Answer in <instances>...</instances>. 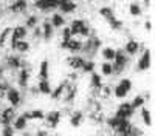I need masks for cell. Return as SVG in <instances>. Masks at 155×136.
<instances>
[{
	"instance_id": "33",
	"label": "cell",
	"mask_w": 155,
	"mask_h": 136,
	"mask_svg": "<svg viewBox=\"0 0 155 136\" xmlns=\"http://www.w3.org/2000/svg\"><path fill=\"white\" fill-rule=\"evenodd\" d=\"M11 31H12V28L11 27H6V28H3L2 33H0V46H5L8 37L11 36Z\"/></svg>"
},
{
	"instance_id": "39",
	"label": "cell",
	"mask_w": 155,
	"mask_h": 136,
	"mask_svg": "<svg viewBox=\"0 0 155 136\" xmlns=\"http://www.w3.org/2000/svg\"><path fill=\"white\" fill-rule=\"evenodd\" d=\"M120 121H121L120 118H116V116H112V118H109V119H107L106 122H107V125H109L110 128H113V130H115L116 127H118V124H120Z\"/></svg>"
},
{
	"instance_id": "21",
	"label": "cell",
	"mask_w": 155,
	"mask_h": 136,
	"mask_svg": "<svg viewBox=\"0 0 155 136\" xmlns=\"http://www.w3.org/2000/svg\"><path fill=\"white\" fill-rule=\"evenodd\" d=\"M140 42H137V40H129L127 43H126V46H124V49L123 51H126L127 54H137L138 53V49H140Z\"/></svg>"
},
{
	"instance_id": "16",
	"label": "cell",
	"mask_w": 155,
	"mask_h": 136,
	"mask_svg": "<svg viewBox=\"0 0 155 136\" xmlns=\"http://www.w3.org/2000/svg\"><path fill=\"white\" fill-rule=\"evenodd\" d=\"M90 87L95 90V91H101V88L104 85H102V79H101V74L98 73H90Z\"/></svg>"
},
{
	"instance_id": "12",
	"label": "cell",
	"mask_w": 155,
	"mask_h": 136,
	"mask_svg": "<svg viewBox=\"0 0 155 136\" xmlns=\"http://www.w3.org/2000/svg\"><path fill=\"white\" fill-rule=\"evenodd\" d=\"M84 62H85V59H84L82 56L73 54V56H68V57H67V65H68L70 68H73L74 71H76V70H81L82 65H84Z\"/></svg>"
},
{
	"instance_id": "24",
	"label": "cell",
	"mask_w": 155,
	"mask_h": 136,
	"mask_svg": "<svg viewBox=\"0 0 155 136\" xmlns=\"http://www.w3.org/2000/svg\"><path fill=\"white\" fill-rule=\"evenodd\" d=\"M39 79L41 81H48V60H42L39 65Z\"/></svg>"
},
{
	"instance_id": "45",
	"label": "cell",
	"mask_w": 155,
	"mask_h": 136,
	"mask_svg": "<svg viewBox=\"0 0 155 136\" xmlns=\"http://www.w3.org/2000/svg\"><path fill=\"white\" fill-rule=\"evenodd\" d=\"M144 27H146V30H147V31H152V22H149V20H147Z\"/></svg>"
},
{
	"instance_id": "17",
	"label": "cell",
	"mask_w": 155,
	"mask_h": 136,
	"mask_svg": "<svg viewBox=\"0 0 155 136\" xmlns=\"http://www.w3.org/2000/svg\"><path fill=\"white\" fill-rule=\"evenodd\" d=\"M67 82H68V79H67V81H62V82H59V85L56 87L54 90H51L50 96H51V99H53V101H58V99L62 97L64 90H65V87H67Z\"/></svg>"
},
{
	"instance_id": "26",
	"label": "cell",
	"mask_w": 155,
	"mask_h": 136,
	"mask_svg": "<svg viewBox=\"0 0 155 136\" xmlns=\"http://www.w3.org/2000/svg\"><path fill=\"white\" fill-rule=\"evenodd\" d=\"M51 85L48 81H39V85H37V91L42 93V94H50L51 93Z\"/></svg>"
},
{
	"instance_id": "36",
	"label": "cell",
	"mask_w": 155,
	"mask_h": 136,
	"mask_svg": "<svg viewBox=\"0 0 155 136\" xmlns=\"http://www.w3.org/2000/svg\"><path fill=\"white\" fill-rule=\"evenodd\" d=\"M81 70H82V73H93V70H95V62H93L92 59H90V60H85Z\"/></svg>"
},
{
	"instance_id": "19",
	"label": "cell",
	"mask_w": 155,
	"mask_h": 136,
	"mask_svg": "<svg viewBox=\"0 0 155 136\" xmlns=\"http://www.w3.org/2000/svg\"><path fill=\"white\" fill-rule=\"evenodd\" d=\"M28 81H30V70H28L27 67L22 65V70H20V73H19L17 82H19V85L22 87V88H25V87H27V84H28Z\"/></svg>"
},
{
	"instance_id": "23",
	"label": "cell",
	"mask_w": 155,
	"mask_h": 136,
	"mask_svg": "<svg viewBox=\"0 0 155 136\" xmlns=\"http://www.w3.org/2000/svg\"><path fill=\"white\" fill-rule=\"evenodd\" d=\"M6 65L9 67V68H12V70H17V68H20L22 65H23V62L17 57V56H8L6 57Z\"/></svg>"
},
{
	"instance_id": "11",
	"label": "cell",
	"mask_w": 155,
	"mask_h": 136,
	"mask_svg": "<svg viewBox=\"0 0 155 136\" xmlns=\"http://www.w3.org/2000/svg\"><path fill=\"white\" fill-rule=\"evenodd\" d=\"M82 42L81 40H78V39H71L70 40H67V42H61V48H65V49H68V51H71L73 54H76L78 51H81L82 49Z\"/></svg>"
},
{
	"instance_id": "6",
	"label": "cell",
	"mask_w": 155,
	"mask_h": 136,
	"mask_svg": "<svg viewBox=\"0 0 155 136\" xmlns=\"http://www.w3.org/2000/svg\"><path fill=\"white\" fill-rule=\"evenodd\" d=\"M14 119H16V110H14V107H8V108L0 111V124H2L3 127L5 125H11Z\"/></svg>"
},
{
	"instance_id": "14",
	"label": "cell",
	"mask_w": 155,
	"mask_h": 136,
	"mask_svg": "<svg viewBox=\"0 0 155 136\" xmlns=\"http://www.w3.org/2000/svg\"><path fill=\"white\" fill-rule=\"evenodd\" d=\"M58 5H59V0H36L34 2V6L39 8V9H42V11L58 8Z\"/></svg>"
},
{
	"instance_id": "5",
	"label": "cell",
	"mask_w": 155,
	"mask_h": 136,
	"mask_svg": "<svg viewBox=\"0 0 155 136\" xmlns=\"http://www.w3.org/2000/svg\"><path fill=\"white\" fill-rule=\"evenodd\" d=\"M101 48V40L98 39V37H92V39H88L85 45H82V49L81 51H84L85 54H88L90 57H93V54L98 51V49Z\"/></svg>"
},
{
	"instance_id": "4",
	"label": "cell",
	"mask_w": 155,
	"mask_h": 136,
	"mask_svg": "<svg viewBox=\"0 0 155 136\" xmlns=\"http://www.w3.org/2000/svg\"><path fill=\"white\" fill-rule=\"evenodd\" d=\"M134 113H135V108L132 107V104L130 102H123L113 116L120 118V119H130L134 116Z\"/></svg>"
},
{
	"instance_id": "9",
	"label": "cell",
	"mask_w": 155,
	"mask_h": 136,
	"mask_svg": "<svg viewBox=\"0 0 155 136\" xmlns=\"http://www.w3.org/2000/svg\"><path fill=\"white\" fill-rule=\"evenodd\" d=\"M27 33H28V30L25 28V27H16L14 30L11 31L9 39H11V48H12V49H14L17 40H22V39H25V37H27Z\"/></svg>"
},
{
	"instance_id": "10",
	"label": "cell",
	"mask_w": 155,
	"mask_h": 136,
	"mask_svg": "<svg viewBox=\"0 0 155 136\" xmlns=\"http://www.w3.org/2000/svg\"><path fill=\"white\" fill-rule=\"evenodd\" d=\"M149 68H150V49H144L141 57L138 59L137 71H146Z\"/></svg>"
},
{
	"instance_id": "7",
	"label": "cell",
	"mask_w": 155,
	"mask_h": 136,
	"mask_svg": "<svg viewBox=\"0 0 155 136\" xmlns=\"http://www.w3.org/2000/svg\"><path fill=\"white\" fill-rule=\"evenodd\" d=\"M6 99L8 102L11 104V107H19L22 104V96H20V91L17 88H14V87H9V88L6 90Z\"/></svg>"
},
{
	"instance_id": "15",
	"label": "cell",
	"mask_w": 155,
	"mask_h": 136,
	"mask_svg": "<svg viewBox=\"0 0 155 136\" xmlns=\"http://www.w3.org/2000/svg\"><path fill=\"white\" fill-rule=\"evenodd\" d=\"M27 121H34V119H44L45 118V111L41 110V108H36V110H31V111H25L22 115Z\"/></svg>"
},
{
	"instance_id": "49",
	"label": "cell",
	"mask_w": 155,
	"mask_h": 136,
	"mask_svg": "<svg viewBox=\"0 0 155 136\" xmlns=\"http://www.w3.org/2000/svg\"><path fill=\"white\" fill-rule=\"evenodd\" d=\"M0 16H2V14H0Z\"/></svg>"
},
{
	"instance_id": "20",
	"label": "cell",
	"mask_w": 155,
	"mask_h": 136,
	"mask_svg": "<svg viewBox=\"0 0 155 136\" xmlns=\"http://www.w3.org/2000/svg\"><path fill=\"white\" fill-rule=\"evenodd\" d=\"M58 8L62 11V12H73L74 9H76V3L74 2H71V0H59V5H58Z\"/></svg>"
},
{
	"instance_id": "38",
	"label": "cell",
	"mask_w": 155,
	"mask_h": 136,
	"mask_svg": "<svg viewBox=\"0 0 155 136\" xmlns=\"http://www.w3.org/2000/svg\"><path fill=\"white\" fill-rule=\"evenodd\" d=\"M109 25H110V28H112V30H115V31L123 28V22H121L120 19H116V17L110 19V20H109Z\"/></svg>"
},
{
	"instance_id": "34",
	"label": "cell",
	"mask_w": 155,
	"mask_h": 136,
	"mask_svg": "<svg viewBox=\"0 0 155 136\" xmlns=\"http://www.w3.org/2000/svg\"><path fill=\"white\" fill-rule=\"evenodd\" d=\"M144 102H146L144 96H141V94H137V96L134 97V101H132L130 104H132V107H134V108H141V107L144 105Z\"/></svg>"
},
{
	"instance_id": "43",
	"label": "cell",
	"mask_w": 155,
	"mask_h": 136,
	"mask_svg": "<svg viewBox=\"0 0 155 136\" xmlns=\"http://www.w3.org/2000/svg\"><path fill=\"white\" fill-rule=\"evenodd\" d=\"M76 79H78V73L76 71H73V73L68 74V81H76Z\"/></svg>"
},
{
	"instance_id": "27",
	"label": "cell",
	"mask_w": 155,
	"mask_h": 136,
	"mask_svg": "<svg viewBox=\"0 0 155 136\" xmlns=\"http://www.w3.org/2000/svg\"><path fill=\"white\" fill-rule=\"evenodd\" d=\"M30 48H31V45H30V42L28 40H17L16 42V46H14V49H17L19 53H27V51H30Z\"/></svg>"
},
{
	"instance_id": "31",
	"label": "cell",
	"mask_w": 155,
	"mask_h": 136,
	"mask_svg": "<svg viewBox=\"0 0 155 136\" xmlns=\"http://www.w3.org/2000/svg\"><path fill=\"white\" fill-rule=\"evenodd\" d=\"M141 118H143V122L146 127H150L152 125V118H150V111L144 107H141Z\"/></svg>"
},
{
	"instance_id": "32",
	"label": "cell",
	"mask_w": 155,
	"mask_h": 136,
	"mask_svg": "<svg viewBox=\"0 0 155 136\" xmlns=\"http://www.w3.org/2000/svg\"><path fill=\"white\" fill-rule=\"evenodd\" d=\"M101 54H102V57H104L107 62H109V60H113V57H115V49L110 48V46H106V48L101 49Z\"/></svg>"
},
{
	"instance_id": "30",
	"label": "cell",
	"mask_w": 155,
	"mask_h": 136,
	"mask_svg": "<svg viewBox=\"0 0 155 136\" xmlns=\"http://www.w3.org/2000/svg\"><path fill=\"white\" fill-rule=\"evenodd\" d=\"M51 27H54V28H61L65 25V19H64L61 14H53V17H51Z\"/></svg>"
},
{
	"instance_id": "47",
	"label": "cell",
	"mask_w": 155,
	"mask_h": 136,
	"mask_svg": "<svg viewBox=\"0 0 155 136\" xmlns=\"http://www.w3.org/2000/svg\"><path fill=\"white\" fill-rule=\"evenodd\" d=\"M135 136H144V134H143V133H141V130H138V131L135 133Z\"/></svg>"
},
{
	"instance_id": "42",
	"label": "cell",
	"mask_w": 155,
	"mask_h": 136,
	"mask_svg": "<svg viewBox=\"0 0 155 136\" xmlns=\"http://www.w3.org/2000/svg\"><path fill=\"white\" fill-rule=\"evenodd\" d=\"M2 136H14V128L11 125H5L2 130Z\"/></svg>"
},
{
	"instance_id": "18",
	"label": "cell",
	"mask_w": 155,
	"mask_h": 136,
	"mask_svg": "<svg viewBox=\"0 0 155 136\" xmlns=\"http://www.w3.org/2000/svg\"><path fill=\"white\" fill-rule=\"evenodd\" d=\"M82 121H84V113L81 110H76V111H73L71 116H70V125L78 128L82 124Z\"/></svg>"
},
{
	"instance_id": "41",
	"label": "cell",
	"mask_w": 155,
	"mask_h": 136,
	"mask_svg": "<svg viewBox=\"0 0 155 136\" xmlns=\"http://www.w3.org/2000/svg\"><path fill=\"white\" fill-rule=\"evenodd\" d=\"M71 31H70V27H64V31H62V42H67L71 39Z\"/></svg>"
},
{
	"instance_id": "2",
	"label": "cell",
	"mask_w": 155,
	"mask_h": 136,
	"mask_svg": "<svg viewBox=\"0 0 155 136\" xmlns=\"http://www.w3.org/2000/svg\"><path fill=\"white\" fill-rule=\"evenodd\" d=\"M70 31H71V36H84V37H88V36H90L88 25H87L84 20H81V19H74V20L71 22Z\"/></svg>"
},
{
	"instance_id": "40",
	"label": "cell",
	"mask_w": 155,
	"mask_h": 136,
	"mask_svg": "<svg viewBox=\"0 0 155 136\" xmlns=\"http://www.w3.org/2000/svg\"><path fill=\"white\" fill-rule=\"evenodd\" d=\"M34 27H37V17L36 16H30L28 19H27V23H25V28H34Z\"/></svg>"
},
{
	"instance_id": "13",
	"label": "cell",
	"mask_w": 155,
	"mask_h": 136,
	"mask_svg": "<svg viewBox=\"0 0 155 136\" xmlns=\"http://www.w3.org/2000/svg\"><path fill=\"white\" fill-rule=\"evenodd\" d=\"M44 119H47L48 127L56 128V127H58V124H59V121H61V111H58V110L50 111V113H47V115H45V118H44Z\"/></svg>"
},
{
	"instance_id": "29",
	"label": "cell",
	"mask_w": 155,
	"mask_h": 136,
	"mask_svg": "<svg viewBox=\"0 0 155 136\" xmlns=\"http://www.w3.org/2000/svg\"><path fill=\"white\" fill-rule=\"evenodd\" d=\"M99 14H101V17H104L107 22L115 17V12H113V9H112L110 6H102V8H99Z\"/></svg>"
},
{
	"instance_id": "1",
	"label": "cell",
	"mask_w": 155,
	"mask_h": 136,
	"mask_svg": "<svg viewBox=\"0 0 155 136\" xmlns=\"http://www.w3.org/2000/svg\"><path fill=\"white\" fill-rule=\"evenodd\" d=\"M127 67V56L123 49H115V57H113V64H112V73L120 74L123 70Z\"/></svg>"
},
{
	"instance_id": "25",
	"label": "cell",
	"mask_w": 155,
	"mask_h": 136,
	"mask_svg": "<svg viewBox=\"0 0 155 136\" xmlns=\"http://www.w3.org/2000/svg\"><path fill=\"white\" fill-rule=\"evenodd\" d=\"M12 124H14V125H12L14 130H25V127L28 125V121L25 119L23 116H17L14 121H12Z\"/></svg>"
},
{
	"instance_id": "8",
	"label": "cell",
	"mask_w": 155,
	"mask_h": 136,
	"mask_svg": "<svg viewBox=\"0 0 155 136\" xmlns=\"http://www.w3.org/2000/svg\"><path fill=\"white\" fill-rule=\"evenodd\" d=\"M78 94V87L76 84H70V81L67 82V87L64 90V94H62V101L65 104H71L74 101V97Z\"/></svg>"
},
{
	"instance_id": "44",
	"label": "cell",
	"mask_w": 155,
	"mask_h": 136,
	"mask_svg": "<svg viewBox=\"0 0 155 136\" xmlns=\"http://www.w3.org/2000/svg\"><path fill=\"white\" fill-rule=\"evenodd\" d=\"M36 136H48V133H47V130H37Z\"/></svg>"
},
{
	"instance_id": "3",
	"label": "cell",
	"mask_w": 155,
	"mask_h": 136,
	"mask_svg": "<svg viewBox=\"0 0 155 136\" xmlns=\"http://www.w3.org/2000/svg\"><path fill=\"white\" fill-rule=\"evenodd\" d=\"M130 90H132V81L124 77V79H121L118 82V85L115 87L113 94H115L116 99H123V97H126L129 94V91H130Z\"/></svg>"
},
{
	"instance_id": "46",
	"label": "cell",
	"mask_w": 155,
	"mask_h": 136,
	"mask_svg": "<svg viewBox=\"0 0 155 136\" xmlns=\"http://www.w3.org/2000/svg\"><path fill=\"white\" fill-rule=\"evenodd\" d=\"M37 36H41V30L37 27H34V37H37Z\"/></svg>"
},
{
	"instance_id": "28",
	"label": "cell",
	"mask_w": 155,
	"mask_h": 136,
	"mask_svg": "<svg viewBox=\"0 0 155 136\" xmlns=\"http://www.w3.org/2000/svg\"><path fill=\"white\" fill-rule=\"evenodd\" d=\"M42 30H44V39H45V40H50L51 37H53V27H51V23H50L48 20L44 22Z\"/></svg>"
},
{
	"instance_id": "37",
	"label": "cell",
	"mask_w": 155,
	"mask_h": 136,
	"mask_svg": "<svg viewBox=\"0 0 155 136\" xmlns=\"http://www.w3.org/2000/svg\"><path fill=\"white\" fill-rule=\"evenodd\" d=\"M129 11H130V16H134V17H140L141 16V6L138 3H130Z\"/></svg>"
},
{
	"instance_id": "48",
	"label": "cell",
	"mask_w": 155,
	"mask_h": 136,
	"mask_svg": "<svg viewBox=\"0 0 155 136\" xmlns=\"http://www.w3.org/2000/svg\"><path fill=\"white\" fill-rule=\"evenodd\" d=\"M0 2H2V0H0Z\"/></svg>"
},
{
	"instance_id": "35",
	"label": "cell",
	"mask_w": 155,
	"mask_h": 136,
	"mask_svg": "<svg viewBox=\"0 0 155 136\" xmlns=\"http://www.w3.org/2000/svg\"><path fill=\"white\" fill-rule=\"evenodd\" d=\"M101 73H102V76H110V74H113L110 62H102L101 64Z\"/></svg>"
},
{
	"instance_id": "22",
	"label": "cell",
	"mask_w": 155,
	"mask_h": 136,
	"mask_svg": "<svg viewBox=\"0 0 155 136\" xmlns=\"http://www.w3.org/2000/svg\"><path fill=\"white\" fill-rule=\"evenodd\" d=\"M27 6H28L27 0H16L14 3H11L9 11H11V12H22V11L27 9Z\"/></svg>"
}]
</instances>
